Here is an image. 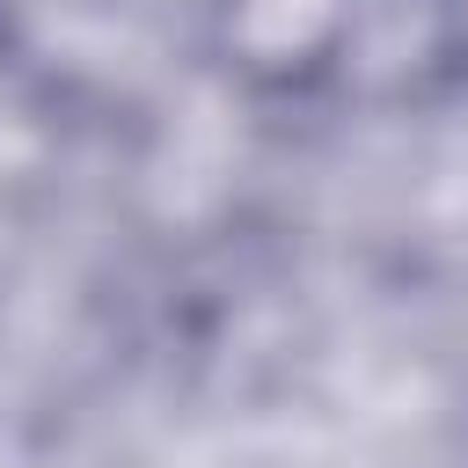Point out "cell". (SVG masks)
<instances>
[{
  "mask_svg": "<svg viewBox=\"0 0 468 468\" xmlns=\"http://www.w3.org/2000/svg\"><path fill=\"white\" fill-rule=\"evenodd\" d=\"M468 102V0H358L329 110L446 117Z\"/></svg>",
  "mask_w": 468,
  "mask_h": 468,
  "instance_id": "6da1fadb",
  "label": "cell"
},
{
  "mask_svg": "<svg viewBox=\"0 0 468 468\" xmlns=\"http://www.w3.org/2000/svg\"><path fill=\"white\" fill-rule=\"evenodd\" d=\"M358 0H205L197 58L241 95L271 110H314L336 88V58Z\"/></svg>",
  "mask_w": 468,
  "mask_h": 468,
  "instance_id": "7a4b0ae2",
  "label": "cell"
},
{
  "mask_svg": "<svg viewBox=\"0 0 468 468\" xmlns=\"http://www.w3.org/2000/svg\"><path fill=\"white\" fill-rule=\"evenodd\" d=\"M15 66H22V7L0 0V88L15 80Z\"/></svg>",
  "mask_w": 468,
  "mask_h": 468,
  "instance_id": "3957f363",
  "label": "cell"
}]
</instances>
